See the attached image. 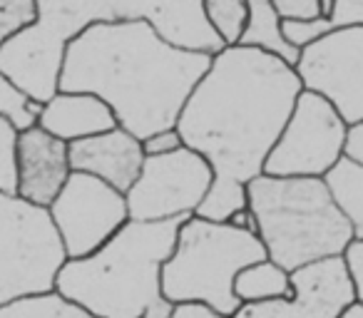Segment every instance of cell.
<instances>
[{
  "mask_svg": "<svg viewBox=\"0 0 363 318\" xmlns=\"http://www.w3.org/2000/svg\"><path fill=\"white\" fill-rule=\"evenodd\" d=\"M301 80L296 70L259 47L232 45L209 67L177 120L182 144L212 164L217 182L249 184L294 110Z\"/></svg>",
  "mask_w": 363,
  "mask_h": 318,
  "instance_id": "cell-1",
  "label": "cell"
},
{
  "mask_svg": "<svg viewBox=\"0 0 363 318\" xmlns=\"http://www.w3.org/2000/svg\"><path fill=\"white\" fill-rule=\"evenodd\" d=\"M212 55L174 47L147 21L95 23L65 47L57 90L90 92L137 140L177 127Z\"/></svg>",
  "mask_w": 363,
  "mask_h": 318,
  "instance_id": "cell-2",
  "label": "cell"
},
{
  "mask_svg": "<svg viewBox=\"0 0 363 318\" xmlns=\"http://www.w3.org/2000/svg\"><path fill=\"white\" fill-rule=\"evenodd\" d=\"M35 6L38 21L0 47V72L38 102L57 92L67 42L95 23L142 18L182 50L204 55L224 50L202 0H35Z\"/></svg>",
  "mask_w": 363,
  "mask_h": 318,
  "instance_id": "cell-3",
  "label": "cell"
},
{
  "mask_svg": "<svg viewBox=\"0 0 363 318\" xmlns=\"http://www.w3.org/2000/svg\"><path fill=\"white\" fill-rule=\"evenodd\" d=\"M184 219H130L97 251L67 259L55 291L95 318H169L162 293V266L172 256Z\"/></svg>",
  "mask_w": 363,
  "mask_h": 318,
  "instance_id": "cell-4",
  "label": "cell"
},
{
  "mask_svg": "<svg viewBox=\"0 0 363 318\" xmlns=\"http://www.w3.org/2000/svg\"><path fill=\"white\" fill-rule=\"evenodd\" d=\"M257 237L267 259L289 273L321 259L341 256L351 244V224L318 177H269L247 184Z\"/></svg>",
  "mask_w": 363,
  "mask_h": 318,
  "instance_id": "cell-5",
  "label": "cell"
},
{
  "mask_svg": "<svg viewBox=\"0 0 363 318\" xmlns=\"http://www.w3.org/2000/svg\"><path fill=\"white\" fill-rule=\"evenodd\" d=\"M267 259V249L254 232L229 222L189 217L179 227L172 256L162 266V293L177 303H204L224 316L242 306L234 296V278L242 268Z\"/></svg>",
  "mask_w": 363,
  "mask_h": 318,
  "instance_id": "cell-6",
  "label": "cell"
},
{
  "mask_svg": "<svg viewBox=\"0 0 363 318\" xmlns=\"http://www.w3.org/2000/svg\"><path fill=\"white\" fill-rule=\"evenodd\" d=\"M67 254L48 209L0 194V308L55 291Z\"/></svg>",
  "mask_w": 363,
  "mask_h": 318,
  "instance_id": "cell-7",
  "label": "cell"
},
{
  "mask_svg": "<svg viewBox=\"0 0 363 318\" xmlns=\"http://www.w3.org/2000/svg\"><path fill=\"white\" fill-rule=\"evenodd\" d=\"M348 125L316 92L301 90L294 110L264 162L269 177L323 179L346 154Z\"/></svg>",
  "mask_w": 363,
  "mask_h": 318,
  "instance_id": "cell-8",
  "label": "cell"
},
{
  "mask_svg": "<svg viewBox=\"0 0 363 318\" xmlns=\"http://www.w3.org/2000/svg\"><path fill=\"white\" fill-rule=\"evenodd\" d=\"M212 182V164L189 147H179L169 154L145 157L140 177L125 194L130 219L167 222L194 217Z\"/></svg>",
  "mask_w": 363,
  "mask_h": 318,
  "instance_id": "cell-9",
  "label": "cell"
},
{
  "mask_svg": "<svg viewBox=\"0 0 363 318\" xmlns=\"http://www.w3.org/2000/svg\"><path fill=\"white\" fill-rule=\"evenodd\" d=\"M48 214L67 259H82L97 251L130 222L125 194L82 172H70L60 194L48 207Z\"/></svg>",
  "mask_w": 363,
  "mask_h": 318,
  "instance_id": "cell-10",
  "label": "cell"
},
{
  "mask_svg": "<svg viewBox=\"0 0 363 318\" xmlns=\"http://www.w3.org/2000/svg\"><path fill=\"white\" fill-rule=\"evenodd\" d=\"M301 87L328 100L348 127L363 122V25H341L298 50Z\"/></svg>",
  "mask_w": 363,
  "mask_h": 318,
  "instance_id": "cell-11",
  "label": "cell"
},
{
  "mask_svg": "<svg viewBox=\"0 0 363 318\" xmlns=\"http://www.w3.org/2000/svg\"><path fill=\"white\" fill-rule=\"evenodd\" d=\"M291 298L242 303L232 318H336L356 301L341 256L321 259L291 271Z\"/></svg>",
  "mask_w": 363,
  "mask_h": 318,
  "instance_id": "cell-12",
  "label": "cell"
},
{
  "mask_svg": "<svg viewBox=\"0 0 363 318\" xmlns=\"http://www.w3.org/2000/svg\"><path fill=\"white\" fill-rule=\"evenodd\" d=\"M16 194L35 207L48 209L70 177L67 142L48 135L43 127L18 132L16 144Z\"/></svg>",
  "mask_w": 363,
  "mask_h": 318,
  "instance_id": "cell-13",
  "label": "cell"
},
{
  "mask_svg": "<svg viewBox=\"0 0 363 318\" xmlns=\"http://www.w3.org/2000/svg\"><path fill=\"white\" fill-rule=\"evenodd\" d=\"M67 157H70L72 172L92 174L115 187L117 192L127 194V189L140 177L145 149H142V140H137L122 127H115L85 140L70 142Z\"/></svg>",
  "mask_w": 363,
  "mask_h": 318,
  "instance_id": "cell-14",
  "label": "cell"
},
{
  "mask_svg": "<svg viewBox=\"0 0 363 318\" xmlns=\"http://www.w3.org/2000/svg\"><path fill=\"white\" fill-rule=\"evenodd\" d=\"M38 127L70 144L75 140H85V137L115 130L117 120L100 97L90 95V92L57 90L50 100L43 102Z\"/></svg>",
  "mask_w": 363,
  "mask_h": 318,
  "instance_id": "cell-15",
  "label": "cell"
},
{
  "mask_svg": "<svg viewBox=\"0 0 363 318\" xmlns=\"http://www.w3.org/2000/svg\"><path fill=\"white\" fill-rule=\"evenodd\" d=\"M323 182L336 207L351 224L353 239H363V164L343 154Z\"/></svg>",
  "mask_w": 363,
  "mask_h": 318,
  "instance_id": "cell-16",
  "label": "cell"
},
{
  "mask_svg": "<svg viewBox=\"0 0 363 318\" xmlns=\"http://www.w3.org/2000/svg\"><path fill=\"white\" fill-rule=\"evenodd\" d=\"M291 273L272 259L242 268L234 278V296L242 303H262L274 298H291Z\"/></svg>",
  "mask_w": 363,
  "mask_h": 318,
  "instance_id": "cell-17",
  "label": "cell"
},
{
  "mask_svg": "<svg viewBox=\"0 0 363 318\" xmlns=\"http://www.w3.org/2000/svg\"><path fill=\"white\" fill-rule=\"evenodd\" d=\"M247 3H249V23H247V30H244L242 40H239V45L259 47V50L279 55L291 67L296 65L298 50L284 40L281 21H279V16L274 13L272 0H247Z\"/></svg>",
  "mask_w": 363,
  "mask_h": 318,
  "instance_id": "cell-18",
  "label": "cell"
},
{
  "mask_svg": "<svg viewBox=\"0 0 363 318\" xmlns=\"http://www.w3.org/2000/svg\"><path fill=\"white\" fill-rule=\"evenodd\" d=\"M0 318H95L80 306L62 298L57 291L28 296L0 308Z\"/></svg>",
  "mask_w": 363,
  "mask_h": 318,
  "instance_id": "cell-19",
  "label": "cell"
},
{
  "mask_svg": "<svg viewBox=\"0 0 363 318\" xmlns=\"http://www.w3.org/2000/svg\"><path fill=\"white\" fill-rule=\"evenodd\" d=\"M202 8L212 30L224 42V47L239 45L249 23L247 0H202Z\"/></svg>",
  "mask_w": 363,
  "mask_h": 318,
  "instance_id": "cell-20",
  "label": "cell"
},
{
  "mask_svg": "<svg viewBox=\"0 0 363 318\" xmlns=\"http://www.w3.org/2000/svg\"><path fill=\"white\" fill-rule=\"evenodd\" d=\"M247 184L242 182H217L214 179L209 187L207 197L202 199L197 214L199 219H209V222H229L232 214L247 209Z\"/></svg>",
  "mask_w": 363,
  "mask_h": 318,
  "instance_id": "cell-21",
  "label": "cell"
},
{
  "mask_svg": "<svg viewBox=\"0 0 363 318\" xmlns=\"http://www.w3.org/2000/svg\"><path fill=\"white\" fill-rule=\"evenodd\" d=\"M43 112V102L33 100L26 90L8 80L0 72V117L8 120L18 132H26L38 125V117Z\"/></svg>",
  "mask_w": 363,
  "mask_h": 318,
  "instance_id": "cell-22",
  "label": "cell"
},
{
  "mask_svg": "<svg viewBox=\"0 0 363 318\" xmlns=\"http://www.w3.org/2000/svg\"><path fill=\"white\" fill-rule=\"evenodd\" d=\"M38 21L35 0H0V47Z\"/></svg>",
  "mask_w": 363,
  "mask_h": 318,
  "instance_id": "cell-23",
  "label": "cell"
},
{
  "mask_svg": "<svg viewBox=\"0 0 363 318\" xmlns=\"http://www.w3.org/2000/svg\"><path fill=\"white\" fill-rule=\"evenodd\" d=\"M16 144L18 130L8 120L0 117V194H16Z\"/></svg>",
  "mask_w": 363,
  "mask_h": 318,
  "instance_id": "cell-24",
  "label": "cell"
},
{
  "mask_svg": "<svg viewBox=\"0 0 363 318\" xmlns=\"http://www.w3.org/2000/svg\"><path fill=\"white\" fill-rule=\"evenodd\" d=\"M331 18H316V21H281V35L296 50H303L306 45L316 42L318 38H323L328 30H333Z\"/></svg>",
  "mask_w": 363,
  "mask_h": 318,
  "instance_id": "cell-25",
  "label": "cell"
},
{
  "mask_svg": "<svg viewBox=\"0 0 363 318\" xmlns=\"http://www.w3.org/2000/svg\"><path fill=\"white\" fill-rule=\"evenodd\" d=\"M272 8L279 21H316L326 16L321 0H272Z\"/></svg>",
  "mask_w": 363,
  "mask_h": 318,
  "instance_id": "cell-26",
  "label": "cell"
},
{
  "mask_svg": "<svg viewBox=\"0 0 363 318\" xmlns=\"http://www.w3.org/2000/svg\"><path fill=\"white\" fill-rule=\"evenodd\" d=\"M341 259H343V263H346V271H348V278H351L356 301L363 303V239H351V244L343 249Z\"/></svg>",
  "mask_w": 363,
  "mask_h": 318,
  "instance_id": "cell-27",
  "label": "cell"
},
{
  "mask_svg": "<svg viewBox=\"0 0 363 318\" xmlns=\"http://www.w3.org/2000/svg\"><path fill=\"white\" fill-rule=\"evenodd\" d=\"M179 147H184V144H182V137H179V132H177V127H172V130H160L142 140L145 157L169 154V152L179 149Z\"/></svg>",
  "mask_w": 363,
  "mask_h": 318,
  "instance_id": "cell-28",
  "label": "cell"
},
{
  "mask_svg": "<svg viewBox=\"0 0 363 318\" xmlns=\"http://www.w3.org/2000/svg\"><path fill=\"white\" fill-rule=\"evenodd\" d=\"M328 18L336 28L363 25V0H333Z\"/></svg>",
  "mask_w": 363,
  "mask_h": 318,
  "instance_id": "cell-29",
  "label": "cell"
},
{
  "mask_svg": "<svg viewBox=\"0 0 363 318\" xmlns=\"http://www.w3.org/2000/svg\"><path fill=\"white\" fill-rule=\"evenodd\" d=\"M169 318H232L224 313L214 311V308L204 306V303H177L172 308Z\"/></svg>",
  "mask_w": 363,
  "mask_h": 318,
  "instance_id": "cell-30",
  "label": "cell"
},
{
  "mask_svg": "<svg viewBox=\"0 0 363 318\" xmlns=\"http://www.w3.org/2000/svg\"><path fill=\"white\" fill-rule=\"evenodd\" d=\"M346 157L356 159L363 164V122L348 127V140H346Z\"/></svg>",
  "mask_w": 363,
  "mask_h": 318,
  "instance_id": "cell-31",
  "label": "cell"
},
{
  "mask_svg": "<svg viewBox=\"0 0 363 318\" xmlns=\"http://www.w3.org/2000/svg\"><path fill=\"white\" fill-rule=\"evenodd\" d=\"M229 224H232V227H237V229H244V232L257 234V219H254V214H252V209H249V207L242 209V212H237V214H232Z\"/></svg>",
  "mask_w": 363,
  "mask_h": 318,
  "instance_id": "cell-32",
  "label": "cell"
},
{
  "mask_svg": "<svg viewBox=\"0 0 363 318\" xmlns=\"http://www.w3.org/2000/svg\"><path fill=\"white\" fill-rule=\"evenodd\" d=\"M336 318H363V303L361 301H351Z\"/></svg>",
  "mask_w": 363,
  "mask_h": 318,
  "instance_id": "cell-33",
  "label": "cell"
},
{
  "mask_svg": "<svg viewBox=\"0 0 363 318\" xmlns=\"http://www.w3.org/2000/svg\"><path fill=\"white\" fill-rule=\"evenodd\" d=\"M321 3H323V13H326V16H328V13H331V6H333V0H321Z\"/></svg>",
  "mask_w": 363,
  "mask_h": 318,
  "instance_id": "cell-34",
  "label": "cell"
}]
</instances>
